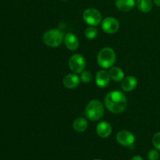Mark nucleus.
I'll return each mask as SVG.
<instances>
[{"mask_svg":"<svg viewBox=\"0 0 160 160\" xmlns=\"http://www.w3.org/2000/svg\"><path fill=\"white\" fill-rule=\"evenodd\" d=\"M128 104L124 94L120 91H112L106 95L105 105L109 112L112 113H120L125 110Z\"/></svg>","mask_w":160,"mask_h":160,"instance_id":"1","label":"nucleus"},{"mask_svg":"<svg viewBox=\"0 0 160 160\" xmlns=\"http://www.w3.org/2000/svg\"><path fill=\"white\" fill-rule=\"evenodd\" d=\"M116 61V53L112 48L106 47L102 48L97 56V62L103 69L110 68Z\"/></svg>","mask_w":160,"mask_h":160,"instance_id":"2","label":"nucleus"},{"mask_svg":"<svg viewBox=\"0 0 160 160\" xmlns=\"http://www.w3.org/2000/svg\"><path fill=\"white\" fill-rule=\"evenodd\" d=\"M104 115V106L102 103L96 99L89 102L85 109V116L92 121L100 120Z\"/></svg>","mask_w":160,"mask_h":160,"instance_id":"3","label":"nucleus"},{"mask_svg":"<svg viewBox=\"0 0 160 160\" xmlns=\"http://www.w3.org/2000/svg\"><path fill=\"white\" fill-rule=\"evenodd\" d=\"M64 34L59 29H51L47 31L42 36L43 42L47 46L58 47L64 41Z\"/></svg>","mask_w":160,"mask_h":160,"instance_id":"4","label":"nucleus"},{"mask_svg":"<svg viewBox=\"0 0 160 160\" xmlns=\"http://www.w3.org/2000/svg\"><path fill=\"white\" fill-rule=\"evenodd\" d=\"M83 19L88 24L95 27L101 23L102 15L98 9L89 8L85 9L83 12Z\"/></svg>","mask_w":160,"mask_h":160,"instance_id":"5","label":"nucleus"},{"mask_svg":"<svg viewBox=\"0 0 160 160\" xmlns=\"http://www.w3.org/2000/svg\"><path fill=\"white\" fill-rule=\"evenodd\" d=\"M68 64L72 72L75 73H81L85 68L86 61L82 55L74 54L70 58Z\"/></svg>","mask_w":160,"mask_h":160,"instance_id":"6","label":"nucleus"},{"mask_svg":"<svg viewBox=\"0 0 160 160\" xmlns=\"http://www.w3.org/2000/svg\"><path fill=\"white\" fill-rule=\"evenodd\" d=\"M120 28V23L116 18L108 17L102 22V29L107 34H114L117 32Z\"/></svg>","mask_w":160,"mask_h":160,"instance_id":"7","label":"nucleus"},{"mask_svg":"<svg viewBox=\"0 0 160 160\" xmlns=\"http://www.w3.org/2000/svg\"><path fill=\"white\" fill-rule=\"evenodd\" d=\"M117 141L120 145L126 147H131L134 145L135 142V137L131 132L128 131H119L117 134Z\"/></svg>","mask_w":160,"mask_h":160,"instance_id":"8","label":"nucleus"},{"mask_svg":"<svg viewBox=\"0 0 160 160\" xmlns=\"http://www.w3.org/2000/svg\"><path fill=\"white\" fill-rule=\"evenodd\" d=\"M110 75L109 72L101 70L97 72L95 76V83L99 88H106L110 82Z\"/></svg>","mask_w":160,"mask_h":160,"instance_id":"9","label":"nucleus"},{"mask_svg":"<svg viewBox=\"0 0 160 160\" xmlns=\"http://www.w3.org/2000/svg\"><path fill=\"white\" fill-rule=\"evenodd\" d=\"M96 132L99 137L106 138L109 137L112 133V126L107 121H102L97 124Z\"/></svg>","mask_w":160,"mask_h":160,"instance_id":"10","label":"nucleus"},{"mask_svg":"<svg viewBox=\"0 0 160 160\" xmlns=\"http://www.w3.org/2000/svg\"><path fill=\"white\" fill-rule=\"evenodd\" d=\"M64 43H65L66 47L71 51L78 49V47H79V40L77 38V36L72 33H67L65 34Z\"/></svg>","mask_w":160,"mask_h":160,"instance_id":"11","label":"nucleus"},{"mask_svg":"<svg viewBox=\"0 0 160 160\" xmlns=\"http://www.w3.org/2000/svg\"><path fill=\"white\" fill-rule=\"evenodd\" d=\"M80 79H81V78H80L78 75L71 73V74L67 75V76L63 78L62 83H63V85L65 86L67 88L73 89L79 85L80 81H81Z\"/></svg>","mask_w":160,"mask_h":160,"instance_id":"12","label":"nucleus"},{"mask_svg":"<svg viewBox=\"0 0 160 160\" xmlns=\"http://www.w3.org/2000/svg\"><path fill=\"white\" fill-rule=\"evenodd\" d=\"M138 85V80L134 76H128L123 80L121 88L124 92H131Z\"/></svg>","mask_w":160,"mask_h":160,"instance_id":"13","label":"nucleus"},{"mask_svg":"<svg viewBox=\"0 0 160 160\" xmlns=\"http://www.w3.org/2000/svg\"><path fill=\"white\" fill-rule=\"evenodd\" d=\"M135 6V0H116V6L122 12H128Z\"/></svg>","mask_w":160,"mask_h":160,"instance_id":"14","label":"nucleus"},{"mask_svg":"<svg viewBox=\"0 0 160 160\" xmlns=\"http://www.w3.org/2000/svg\"><path fill=\"white\" fill-rule=\"evenodd\" d=\"M88 127V123L84 117H78L73 121V128L77 132H84L87 130Z\"/></svg>","mask_w":160,"mask_h":160,"instance_id":"15","label":"nucleus"},{"mask_svg":"<svg viewBox=\"0 0 160 160\" xmlns=\"http://www.w3.org/2000/svg\"><path fill=\"white\" fill-rule=\"evenodd\" d=\"M137 7L142 12H150L153 7L152 0H137Z\"/></svg>","mask_w":160,"mask_h":160,"instance_id":"16","label":"nucleus"},{"mask_svg":"<svg viewBox=\"0 0 160 160\" xmlns=\"http://www.w3.org/2000/svg\"><path fill=\"white\" fill-rule=\"evenodd\" d=\"M109 73L110 75V78L115 81H121L124 78V72L119 67H111Z\"/></svg>","mask_w":160,"mask_h":160,"instance_id":"17","label":"nucleus"},{"mask_svg":"<svg viewBox=\"0 0 160 160\" xmlns=\"http://www.w3.org/2000/svg\"><path fill=\"white\" fill-rule=\"evenodd\" d=\"M97 35H98V30L92 26L88 28L84 31V36L90 40L95 38Z\"/></svg>","mask_w":160,"mask_h":160,"instance_id":"18","label":"nucleus"},{"mask_svg":"<svg viewBox=\"0 0 160 160\" xmlns=\"http://www.w3.org/2000/svg\"><path fill=\"white\" fill-rule=\"evenodd\" d=\"M92 79V75L88 70H84L81 73V81L84 83L91 82Z\"/></svg>","mask_w":160,"mask_h":160,"instance_id":"19","label":"nucleus"},{"mask_svg":"<svg viewBox=\"0 0 160 160\" xmlns=\"http://www.w3.org/2000/svg\"><path fill=\"white\" fill-rule=\"evenodd\" d=\"M152 144L156 149L160 151V132H157L154 134L152 138Z\"/></svg>","mask_w":160,"mask_h":160,"instance_id":"20","label":"nucleus"},{"mask_svg":"<svg viewBox=\"0 0 160 160\" xmlns=\"http://www.w3.org/2000/svg\"><path fill=\"white\" fill-rule=\"evenodd\" d=\"M159 158V153L157 150L152 149L148 152V160H158Z\"/></svg>","mask_w":160,"mask_h":160,"instance_id":"21","label":"nucleus"},{"mask_svg":"<svg viewBox=\"0 0 160 160\" xmlns=\"http://www.w3.org/2000/svg\"><path fill=\"white\" fill-rule=\"evenodd\" d=\"M131 160H143V159L142 158V156H135L131 159Z\"/></svg>","mask_w":160,"mask_h":160,"instance_id":"22","label":"nucleus"},{"mask_svg":"<svg viewBox=\"0 0 160 160\" xmlns=\"http://www.w3.org/2000/svg\"><path fill=\"white\" fill-rule=\"evenodd\" d=\"M153 2H154V3L156 6H160V0H153Z\"/></svg>","mask_w":160,"mask_h":160,"instance_id":"23","label":"nucleus"},{"mask_svg":"<svg viewBox=\"0 0 160 160\" xmlns=\"http://www.w3.org/2000/svg\"><path fill=\"white\" fill-rule=\"evenodd\" d=\"M95 160H101V159H95Z\"/></svg>","mask_w":160,"mask_h":160,"instance_id":"24","label":"nucleus"},{"mask_svg":"<svg viewBox=\"0 0 160 160\" xmlns=\"http://www.w3.org/2000/svg\"><path fill=\"white\" fill-rule=\"evenodd\" d=\"M63 1H66V0H63Z\"/></svg>","mask_w":160,"mask_h":160,"instance_id":"25","label":"nucleus"}]
</instances>
